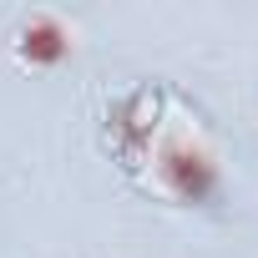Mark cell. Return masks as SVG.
<instances>
[{"label": "cell", "instance_id": "cell-1", "mask_svg": "<svg viewBox=\"0 0 258 258\" xmlns=\"http://www.w3.org/2000/svg\"><path fill=\"white\" fill-rule=\"evenodd\" d=\"M106 147L132 177L172 203L208 208L223 198V167L208 126L182 111L162 81L126 86L116 101H106Z\"/></svg>", "mask_w": 258, "mask_h": 258}, {"label": "cell", "instance_id": "cell-2", "mask_svg": "<svg viewBox=\"0 0 258 258\" xmlns=\"http://www.w3.org/2000/svg\"><path fill=\"white\" fill-rule=\"evenodd\" d=\"M16 51H21V61H31V66H51V61H61V56L71 51V26H66L56 11H31V16L16 26Z\"/></svg>", "mask_w": 258, "mask_h": 258}]
</instances>
